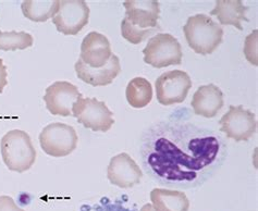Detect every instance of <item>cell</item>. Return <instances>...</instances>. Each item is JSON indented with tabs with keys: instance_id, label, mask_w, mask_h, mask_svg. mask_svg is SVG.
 <instances>
[{
	"instance_id": "1",
	"label": "cell",
	"mask_w": 258,
	"mask_h": 211,
	"mask_svg": "<svg viewBox=\"0 0 258 211\" xmlns=\"http://www.w3.org/2000/svg\"><path fill=\"white\" fill-rule=\"evenodd\" d=\"M141 151L147 173L160 184L192 188L202 185L220 168L227 146L208 128L165 121L148 128Z\"/></svg>"
},
{
	"instance_id": "2",
	"label": "cell",
	"mask_w": 258,
	"mask_h": 211,
	"mask_svg": "<svg viewBox=\"0 0 258 211\" xmlns=\"http://www.w3.org/2000/svg\"><path fill=\"white\" fill-rule=\"evenodd\" d=\"M123 6L125 16L121 22V34L128 43L138 45L160 30L157 0H126Z\"/></svg>"
},
{
	"instance_id": "3",
	"label": "cell",
	"mask_w": 258,
	"mask_h": 211,
	"mask_svg": "<svg viewBox=\"0 0 258 211\" xmlns=\"http://www.w3.org/2000/svg\"><path fill=\"white\" fill-rule=\"evenodd\" d=\"M183 32L188 46L202 56L213 53L223 37L222 27L204 13L189 17L183 26Z\"/></svg>"
},
{
	"instance_id": "4",
	"label": "cell",
	"mask_w": 258,
	"mask_h": 211,
	"mask_svg": "<svg viewBox=\"0 0 258 211\" xmlns=\"http://www.w3.org/2000/svg\"><path fill=\"white\" fill-rule=\"evenodd\" d=\"M5 165L10 171H28L36 160V149L30 135L21 130H12L4 135L0 142Z\"/></svg>"
},
{
	"instance_id": "5",
	"label": "cell",
	"mask_w": 258,
	"mask_h": 211,
	"mask_svg": "<svg viewBox=\"0 0 258 211\" xmlns=\"http://www.w3.org/2000/svg\"><path fill=\"white\" fill-rule=\"evenodd\" d=\"M143 53L145 62L157 69L182 63V47L171 34L159 33L153 36L148 40Z\"/></svg>"
},
{
	"instance_id": "6",
	"label": "cell",
	"mask_w": 258,
	"mask_h": 211,
	"mask_svg": "<svg viewBox=\"0 0 258 211\" xmlns=\"http://www.w3.org/2000/svg\"><path fill=\"white\" fill-rule=\"evenodd\" d=\"M72 115L79 123L94 132H107L114 124L113 113L104 101L80 97L72 108Z\"/></svg>"
},
{
	"instance_id": "7",
	"label": "cell",
	"mask_w": 258,
	"mask_h": 211,
	"mask_svg": "<svg viewBox=\"0 0 258 211\" xmlns=\"http://www.w3.org/2000/svg\"><path fill=\"white\" fill-rule=\"evenodd\" d=\"M79 137L76 130L64 123H51L45 126L39 134V144L45 154L51 157H66L78 146Z\"/></svg>"
},
{
	"instance_id": "8",
	"label": "cell",
	"mask_w": 258,
	"mask_h": 211,
	"mask_svg": "<svg viewBox=\"0 0 258 211\" xmlns=\"http://www.w3.org/2000/svg\"><path fill=\"white\" fill-rule=\"evenodd\" d=\"M155 86L158 103L164 106H171L185 100L192 87V80L186 72L173 70L162 73L156 80Z\"/></svg>"
},
{
	"instance_id": "9",
	"label": "cell",
	"mask_w": 258,
	"mask_h": 211,
	"mask_svg": "<svg viewBox=\"0 0 258 211\" xmlns=\"http://www.w3.org/2000/svg\"><path fill=\"white\" fill-rule=\"evenodd\" d=\"M88 20L90 8L85 0H62L52 23L64 35H77L88 24Z\"/></svg>"
},
{
	"instance_id": "10",
	"label": "cell",
	"mask_w": 258,
	"mask_h": 211,
	"mask_svg": "<svg viewBox=\"0 0 258 211\" xmlns=\"http://www.w3.org/2000/svg\"><path fill=\"white\" fill-rule=\"evenodd\" d=\"M220 131L227 135L228 138L235 142H247L255 134L257 122L255 114L244 109L243 106H230L229 111L220 119Z\"/></svg>"
},
{
	"instance_id": "11",
	"label": "cell",
	"mask_w": 258,
	"mask_h": 211,
	"mask_svg": "<svg viewBox=\"0 0 258 211\" xmlns=\"http://www.w3.org/2000/svg\"><path fill=\"white\" fill-rule=\"evenodd\" d=\"M82 97L79 88L67 81H58L46 88L44 101L52 115L70 117L76 101Z\"/></svg>"
},
{
	"instance_id": "12",
	"label": "cell",
	"mask_w": 258,
	"mask_h": 211,
	"mask_svg": "<svg viewBox=\"0 0 258 211\" xmlns=\"http://www.w3.org/2000/svg\"><path fill=\"white\" fill-rule=\"evenodd\" d=\"M107 178L114 186L131 188L141 182L143 172L130 155L122 153L111 158L107 169Z\"/></svg>"
},
{
	"instance_id": "13",
	"label": "cell",
	"mask_w": 258,
	"mask_h": 211,
	"mask_svg": "<svg viewBox=\"0 0 258 211\" xmlns=\"http://www.w3.org/2000/svg\"><path fill=\"white\" fill-rule=\"evenodd\" d=\"M80 56V59L93 69L104 66L112 56L109 40L100 33H88L81 44Z\"/></svg>"
},
{
	"instance_id": "14",
	"label": "cell",
	"mask_w": 258,
	"mask_h": 211,
	"mask_svg": "<svg viewBox=\"0 0 258 211\" xmlns=\"http://www.w3.org/2000/svg\"><path fill=\"white\" fill-rule=\"evenodd\" d=\"M78 78L84 83L92 86H106L111 84L113 80L121 73V64L118 56L112 53L110 60L104 66L93 69L79 59L74 64Z\"/></svg>"
},
{
	"instance_id": "15",
	"label": "cell",
	"mask_w": 258,
	"mask_h": 211,
	"mask_svg": "<svg viewBox=\"0 0 258 211\" xmlns=\"http://www.w3.org/2000/svg\"><path fill=\"white\" fill-rule=\"evenodd\" d=\"M191 106L194 113L204 118H214L223 106V94L215 84L203 85L193 95Z\"/></svg>"
},
{
	"instance_id": "16",
	"label": "cell",
	"mask_w": 258,
	"mask_h": 211,
	"mask_svg": "<svg viewBox=\"0 0 258 211\" xmlns=\"http://www.w3.org/2000/svg\"><path fill=\"white\" fill-rule=\"evenodd\" d=\"M210 15L217 17L222 25H233L243 31L242 22L248 21L246 18V7L242 0H217L216 7Z\"/></svg>"
},
{
	"instance_id": "17",
	"label": "cell",
	"mask_w": 258,
	"mask_h": 211,
	"mask_svg": "<svg viewBox=\"0 0 258 211\" xmlns=\"http://www.w3.org/2000/svg\"><path fill=\"white\" fill-rule=\"evenodd\" d=\"M151 200L155 211H188L189 200L180 190L155 188L151 192Z\"/></svg>"
},
{
	"instance_id": "18",
	"label": "cell",
	"mask_w": 258,
	"mask_h": 211,
	"mask_svg": "<svg viewBox=\"0 0 258 211\" xmlns=\"http://www.w3.org/2000/svg\"><path fill=\"white\" fill-rule=\"evenodd\" d=\"M60 0H24L21 5L23 16L33 22H46L59 10Z\"/></svg>"
},
{
	"instance_id": "19",
	"label": "cell",
	"mask_w": 258,
	"mask_h": 211,
	"mask_svg": "<svg viewBox=\"0 0 258 211\" xmlns=\"http://www.w3.org/2000/svg\"><path fill=\"white\" fill-rule=\"evenodd\" d=\"M125 97L132 108H145L153 99L152 84L144 78H134L126 86Z\"/></svg>"
},
{
	"instance_id": "20",
	"label": "cell",
	"mask_w": 258,
	"mask_h": 211,
	"mask_svg": "<svg viewBox=\"0 0 258 211\" xmlns=\"http://www.w3.org/2000/svg\"><path fill=\"white\" fill-rule=\"evenodd\" d=\"M34 38L31 34L26 32H3L0 31V50L15 51L24 50L32 47Z\"/></svg>"
},
{
	"instance_id": "21",
	"label": "cell",
	"mask_w": 258,
	"mask_h": 211,
	"mask_svg": "<svg viewBox=\"0 0 258 211\" xmlns=\"http://www.w3.org/2000/svg\"><path fill=\"white\" fill-rule=\"evenodd\" d=\"M81 211H138L137 209L126 208L120 200L112 201L109 198H103L95 205H83Z\"/></svg>"
},
{
	"instance_id": "22",
	"label": "cell",
	"mask_w": 258,
	"mask_h": 211,
	"mask_svg": "<svg viewBox=\"0 0 258 211\" xmlns=\"http://www.w3.org/2000/svg\"><path fill=\"white\" fill-rule=\"evenodd\" d=\"M0 211H24L19 208L10 196H0Z\"/></svg>"
},
{
	"instance_id": "23",
	"label": "cell",
	"mask_w": 258,
	"mask_h": 211,
	"mask_svg": "<svg viewBox=\"0 0 258 211\" xmlns=\"http://www.w3.org/2000/svg\"><path fill=\"white\" fill-rule=\"evenodd\" d=\"M8 72H7V66L4 64V60L0 58V94H3L4 88L8 85Z\"/></svg>"
},
{
	"instance_id": "24",
	"label": "cell",
	"mask_w": 258,
	"mask_h": 211,
	"mask_svg": "<svg viewBox=\"0 0 258 211\" xmlns=\"http://www.w3.org/2000/svg\"><path fill=\"white\" fill-rule=\"evenodd\" d=\"M140 211H155V210H154V208H153L151 203H146V205H144L143 207L141 208Z\"/></svg>"
}]
</instances>
